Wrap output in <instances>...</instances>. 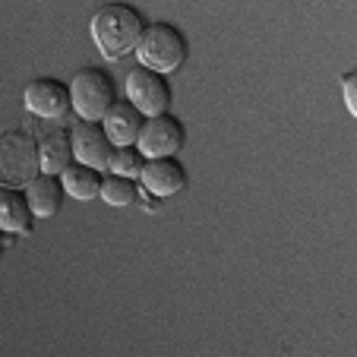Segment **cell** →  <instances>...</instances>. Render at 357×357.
I'll list each match as a JSON object with an SVG mask.
<instances>
[{
	"instance_id": "6da1fadb",
	"label": "cell",
	"mask_w": 357,
	"mask_h": 357,
	"mask_svg": "<svg viewBox=\"0 0 357 357\" xmlns=\"http://www.w3.org/2000/svg\"><path fill=\"white\" fill-rule=\"evenodd\" d=\"M92 41L108 61H121L123 54H133L139 45L146 22H142L139 10L130 3H108L92 16Z\"/></svg>"
},
{
	"instance_id": "7a4b0ae2",
	"label": "cell",
	"mask_w": 357,
	"mask_h": 357,
	"mask_svg": "<svg viewBox=\"0 0 357 357\" xmlns=\"http://www.w3.org/2000/svg\"><path fill=\"white\" fill-rule=\"evenodd\" d=\"M38 174V139L26 130H10L0 136V187L26 190L29 181Z\"/></svg>"
},
{
	"instance_id": "3957f363",
	"label": "cell",
	"mask_w": 357,
	"mask_h": 357,
	"mask_svg": "<svg viewBox=\"0 0 357 357\" xmlns=\"http://www.w3.org/2000/svg\"><path fill=\"white\" fill-rule=\"evenodd\" d=\"M136 57L139 67L155 70V73H174L183 61H187V38L168 22H155L146 26L139 45H136Z\"/></svg>"
},
{
	"instance_id": "277c9868",
	"label": "cell",
	"mask_w": 357,
	"mask_h": 357,
	"mask_svg": "<svg viewBox=\"0 0 357 357\" xmlns=\"http://www.w3.org/2000/svg\"><path fill=\"white\" fill-rule=\"evenodd\" d=\"M117 101L114 82L105 70L98 67H86L73 76L70 82V108L79 114V121H92L98 123L101 117L111 111V105Z\"/></svg>"
},
{
	"instance_id": "5b68a950",
	"label": "cell",
	"mask_w": 357,
	"mask_h": 357,
	"mask_svg": "<svg viewBox=\"0 0 357 357\" xmlns=\"http://www.w3.org/2000/svg\"><path fill=\"white\" fill-rule=\"evenodd\" d=\"M183 139H187L183 123L165 111V114L146 117V123L139 130V139H136V149L146 158H174L183 149Z\"/></svg>"
},
{
	"instance_id": "8992f818",
	"label": "cell",
	"mask_w": 357,
	"mask_h": 357,
	"mask_svg": "<svg viewBox=\"0 0 357 357\" xmlns=\"http://www.w3.org/2000/svg\"><path fill=\"white\" fill-rule=\"evenodd\" d=\"M127 101L142 117H155V114H165V111H168L171 89H168V82H165L162 73L136 67V70H130V76H127Z\"/></svg>"
},
{
	"instance_id": "52a82bcc",
	"label": "cell",
	"mask_w": 357,
	"mask_h": 357,
	"mask_svg": "<svg viewBox=\"0 0 357 357\" xmlns=\"http://www.w3.org/2000/svg\"><path fill=\"white\" fill-rule=\"evenodd\" d=\"M22 101H26V111H32L41 121H63L70 108V86H63L61 79H32L22 92Z\"/></svg>"
},
{
	"instance_id": "ba28073f",
	"label": "cell",
	"mask_w": 357,
	"mask_h": 357,
	"mask_svg": "<svg viewBox=\"0 0 357 357\" xmlns=\"http://www.w3.org/2000/svg\"><path fill=\"white\" fill-rule=\"evenodd\" d=\"M70 139H73V162H82L95 171H108L111 162V139L105 136V127L92 121H79L73 130H70Z\"/></svg>"
},
{
	"instance_id": "9c48e42d",
	"label": "cell",
	"mask_w": 357,
	"mask_h": 357,
	"mask_svg": "<svg viewBox=\"0 0 357 357\" xmlns=\"http://www.w3.org/2000/svg\"><path fill=\"white\" fill-rule=\"evenodd\" d=\"M139 183L152 196L165 199V196H174L187 187V171L174 158H146V165L139 171Z\"/></svg>"
},
{
	"instance_id": "30bf717a",
	"label": "cell",
	"mask_w": 357,
	"mask_h": 357,
	"mask_svg": "<svg viewBox=\"0 0 357 357\" xmlns=\"http://www.w3.org/2000/svg\"><path fill=\"white\" fill-rule=\"evenodd\" d=\"M146 123V117L130 105V101H114L111 111L101 117V127H105V136L111 139V146L121 149V146H136L139 139V130Z\"/></svg>"
},
{
	"instance_id": "8fae6325",
	"label": "cell",
	"mask_w": 357,
	"mask_h": 357,
	"mask_svg": "<svg viewBox=\"0 0 357 357\" xmlns=\"http://www.w3.org/2000/svg\"><path fill=\"white\" fill-rule=\"evenodd\" d=\"M26 199H29V209H32L35 218H51L57 215L63 202V183L57 174H45L41 171L38 177H32L26 187Z\"/></svg>"
},
{
	"instance_id": "7c38bea8",
	"label": "cell",
	"mask_w": 357,
	"mask_h": 357,
	"mask_svg": "<svg viewBox=\"0 0 357 357\" xmlns=\"http://www.w3.org/2000/svg\"><path fill=\"white\" fill-rule=\"evenodd\" d=\"M32 209L22 190L0 187V231L3 234H32Z\"/></svg>"
},
{
	"instance_id": "4fadbf2b",
	"label": "cell",
	"mask_w": 357,
	"mask_h": 357,
	"mask_svg": "<svg viewBox=\"0 0 357 357\" xmlns=\"http://www.w3.org/2000/svg\"><path fill=\"white\" fill-rule=\"evenodd\" d=\"M38 162L45 174H57L73 162V139H70V130L57 127V130H47L41 133L38 139Z\"/></svg>"
},
{
	"instance_id": "5bb4252c",
	"label": "cell",
	"mask_w": 357,
	"mask_h": 357,
	"mask_svg": "<svg viewBox=\"0 0 357 357\" xmlns=\"http://www.w3.org/2000/svg\"><path fill=\"white\" fill-rule=\"evenodd\" d=\"M61 183H63V193L73 196V199H95L101 193V171L89 168L82 162H70L67 168L61 171Z\"/></svg>"
},
{
	"instance_id": "9a60e30c",
	"label": "cell",
	"mask_w": 357,
	"mask_h": 357,
	"mask_svg": "<svg viewBox=\"0 0 357 357\" xmlns=\"http://www.w3.org/2000/svg\"><path fill=\"white\" fill-rule=\"evenodd\" d=\"M98 196L108 202V206L123 209V206L136 202V196H139V181L123 177V174H108V177H101V193Z\"/></svg>"
},
{
	"instance_id": "2e32d148",
	"label": "cell",
	"mask_w": 357,
	"mask_h": 357,
	"mask_svg": "<svg viewBox=\"0 0 357 357\" xmlns=\"http://www.w3.org/2000/svg\"><path fill=\"white\" fill-rule=\"evenodd\" d=\"M146 165V155H142L136 146H121L111 152V162H108V171L111 174H123V177H133L139 181V171Z\"/></svg>"
},
{
	"instance_id": "e0dca14e",
	"label": "cell",
	"mask_w": 357,
	"mask_h": 357,
	"mask_svg": "<svg viewBox=\"0 0 357 357\" xmlns=\"http://www.w3.org/2000/svg\"><path fill=\"white\" fill-rule=\"evenodd\" d=\"M354 73H344L342 76V89H344V105H348L351 114H357V98H354Z\"/></svg>"
},
{
	"instance_id": "ac0fdd59",
	"label": "cell",
	"mask_w": 357,
	"mask_h": 357,
	"mask_svg": "<svg viewBox=\"0 0 357 357\" xmlns=\"http://www.w3.org/2000/svg\"><path fill=\"white\" fill-rule=\"evenodd\" d=\"M3 247H7V243H3V231H0V253H3Z\"/></svg>"
}]
</instances>
